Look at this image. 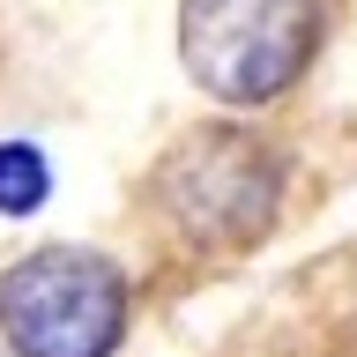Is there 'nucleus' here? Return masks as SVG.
I'll use <instances>...</instances> for the list:
<instances>
[{
  "instance_id": "obj_3",
  "label": "nucleus",
  "mask_w": 357,
  "mask_h": 357,
  "mask_svg": "<svg viewBox=\"0 0 357 357\" xmlns=\"http://www.w3.org/2000/svg\"><path fill=\"white\" fill-rule=\"evenodd\" d=\"M275 156L238 127H201L156 164V208L194 245H253L275 223Z\"/></svg>"
},
{
  "instance_id": "obj_4",
  "label": "nucleus",
  "mask_w": 357,
  "mask_h": 357,
  "mask_svg": "<svg viewBox=\"0 0 357 357\" xmlns=\"http://www.w3.org/2000/svg\"><path fill=\"white\" fill-rule=\"evenodd\" d=\"M52 201V164L38 142H0V216L22 223Z\"/></svg>"
},
{
  "instance_id": "obj_1",
  "label": "nucleus",
  "mask_w": 357,
  "mask_h": 357,
  "mask_svg": "<svg viewBox=\"0 0 357 357\" xmlns=\"http://www.w3.org/2000/svg\"><path fill=\"white\" fill-rule=\"evenodd\" d=\"M8 357H119L127 275L97 245H30L0 268Z\"/></svg>"
},
{
  "instance_id": "obj_2",
  "label": "nucleus",
  "mask_w": 357,
  "mask_h": 357,
  "mask_svg": "<svg viewBox=\"0 0 357 357\" xmlns=\"http://www.w3.org/2000/svg\"><path fill=\"white\" fill-rule=\"evenodd\" d=\"M312 52V0H178V60L216 105H268Z\"/></svg>"
}]
</instances>
